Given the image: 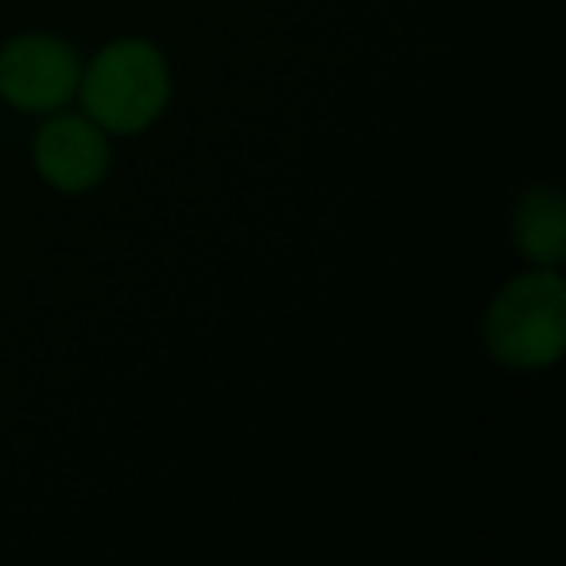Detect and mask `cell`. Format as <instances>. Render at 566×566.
Returning a JSON list of instances; mask_svg holds the SVG:
<instances>
[{"instance_id": "cell-1", "label": "cell", "mask_w": 566, "mask_h": 566, "mask_svg": "<svg viewBox=\"0 0 566 566\" xmlns=\"http://www.w3.org/2000/svg\"><path fill=\"white\" fill-rule=\"evenodd\" d=\"M86 117L102 133L133 136L144 133L151 120L164 113L171 78L167 63L151 43L144 40H117L90 63L78 78Z\"/></svg>"}, {"instance_id": "cell-2", "label": "cell", "mask_w": 566, "mask_h": 566, "mask_svg": "<svg viewBox=\"0 0 566 566\" xmlns=\"http://www.w3.org/2000/svg\"><path fill=\"white\" fill-rule=\"evenodd\" d=\"M485 346L501 365L543 369L566 346V283L555 268L512 280L485 315Z\"/></svg>"}, {"instance_id": "cell-3", "label": "cell", "mask_w": 566, "mask_h": 566, "mask_svg": "<svg viewBox=\"0 0 566 566\" xmlns=\"http://www.w3.org/2000/svg\"><path fill=\"white\" fill-rule=\"evenodd\" d=\"M78 78V55L55 35H20L0 51V97L24 113L63 109Z\"/></svg>"}, {"instance_id": "cell-4", "label": "cell", "mask_w": 566, "mask_h": 566, "mask_svg": "<svg viewBox=\"0 0 566 566\" xmlns=\"http://www.w3.org/2000/svg\"><path fill=\"white\" fill-rule=\"evenodd\" d=\"M35 167L55 190L82 195L109 171V144L90 117H55L35 136Z\"/></svg>"}, {"instance_id": "cell-5", "label": "cell", "mask_w": 566, "mask_h": 566, "mask_svg": "<svg viewBox=\"0 0 566 566\" xmlns=\"http://www.w3.org/2000/svg\"><path fill=\"white\" fill-rule=\"evenodd\" d=\"M516 244L543 268H558L566 260V213L555 187H532L512 218Z\"/></svg>"}]
</instances>
